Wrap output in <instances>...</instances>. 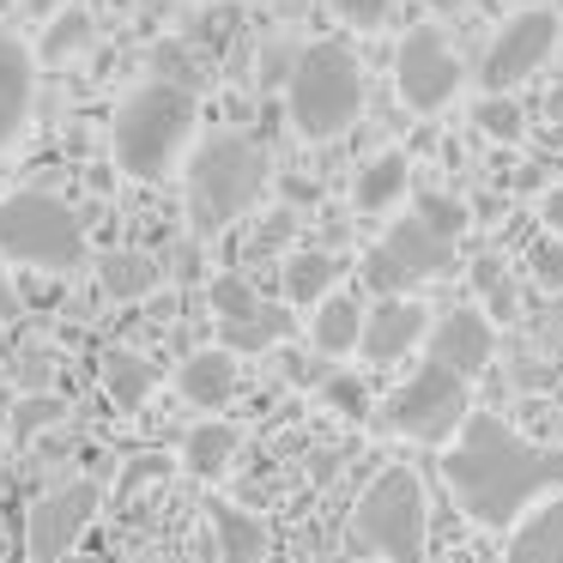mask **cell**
<instances>
[{
    "label": "cell",
    "instance_id": "1",
    "mask_svg": "<svg viewBox=\"0 0 563 563\" xmlns=\"http://www.w3.org/2000/svg\"><path fill=\"white\" fill-rule=\"evenodd\" d=\"M442 478H449L454 503L473 515L478 527H515L545 490L563 485V454L527 442L509 418L473 412L442 454Z\"/></svg>",
    "mask_w": 563,
    "mask_h": 563
},
{
    "label": "cell",
    "instance_id": "2",
    "mask_svg": "<svg viewBox=\"0 0 563 563\" xmlns=\"http://www.w3.org/2000/svg\"><path fill=\"white\" fill-rule=\"evenodd\" d=\"M273 188V158L255 134L243 128H212L207 140H195L183 164V212L195 236H219L231 231L236 219L267 200Z\"/></svg>",
    "mask_w": 563,
    "mask_h": 563
},
{
    "label": "cell",
    "instance_id": "3",
    "mask_svg": "<svg viewBox=\"0 0 563 563\" xmlns=\"http://www.w3.org/2000/svg\"><path fill=\"white\" fill-rule=\"evenodd\" d=\"M195 122H200V103L183 79H164L152 74L146 86L128 91V103L115 110L110 128V152H115V170L134 176V183H164L176 164H188L195 152Z\"/></svg>",
    "mask_w": 563,
    "mask_h": 563
},
{
    "label": "cell",
    "instance_id": "4",
    "mask_svg": "<svg viewBox=\"0 0 563 563\" xmlns=\"http://www.w3.org/2000/svg\"><path fill=\"white\" fill-rule=\"evenodd\" d=\"M285 115H291V134L321 146V140H340L345 128L364 115V67L345 43H309L297 55L291 79H285Z\"/></svg>",
    "mask_w": 563,
    "mask_h": 563
},
{
    "label": "cell",
    "instance_id": "5",
    "mask_svg": "<svg viewBox=\"0 0 563 563\" xmlns=\"http://www.w3.org/2000/svg\"><path fill=\"white\" fill-rule=\"evenodd\" d=\"M345 539H352V551H364L376 563H424L430 497L412 466H382L376 485L357 497L352 521H345Z\"/></svg>",
    "mask_w": 563,
    "mask_h": 563
},
{
    "label": "cell",
    "instance_id": "6",
    "mask_svg": "<svg viewBox=\"0 0 563 563\" xmlns=\"http://www.w3.org/2000/svg\"><path fill=\"white\" fill-rule=\"evenodd\" d=\"M86 255V219L62 195H43V188L0 195V261L37 273H79Z\"/></svg>",
    "mask_w": 563,
    "mask_h": 563
},
{
    "label": "cell",
    "instance_id": "7",
    "mask_svg": "<svg viewBox=\"0 0 563 563\" xmlns=\"http://www.w3.org/2000/svg\"><path fill=\"white\" fill-rule=\"evenodd\" d=\"M473 418V400H466V376L437 357H424V369L400 382L382 406V430L388 437H412V442H449L461 437V424Z\"/></svg>",
    "mask_w": 563,
    "mask_h": 563
},
{
    "label": "cell",
    "instance_id": "8",
    "mask_svg": "<svg viewBox=\"0 0 563 563\" xmlns=\"http://www.w3.org/2000/svg\"><path fill=\"white\" fill-rule=\"evenodd\" d=\"M454 267V236H442L424 212H406L382 231V243L364 255V285L382 297H406L424 279H442Z\"/></svg>",
    "mask_w": 563,
    "mask_h": 563
},
{
    "label": "cell",
    "instance_id": "9",
    "mask_svg": "<svg viewBox=\"0 0 563 563\" xmlns=\"http://www.w3.org/2000/svg\"><path fill=\"white\" fill-rule=\"evenodd\" d=\"M103 509L98 478H62V485L37 490L25 509V558L31 563H67V551L91 533Z\"/></svg>",
    "mask_w": 563,
    "mask_h": 563
},
{
    "label": "cell",
    "instance_id": "10",
    "mask_svg": "<svg viewBox=\"0 0 563 563\" xmlns=\"http://www.w3.org/2000/svg\"><path fill=\"white\" fill-rule=\"evenodd\" d=\"M394 86H400L412 115H437L442 103H454L461 91V55L449 49L437 25H412L394 49Z\"/></svg>",
    "mask_w": 563,
    "mask_h": 563
},
{
    "label": "cell",
    "instance_id": "11",
    "mask_svg": "<svg viewBox=\"0 0 563 563\" xmlns=\"http://www.w3.org/2000/svg\"><path fill=\"white\" fill-rule=\"evenodd\" d=\"M558 49V13L545 7H527V13L503 19V31L490 37L485 62H478V86L485 91H515L521 79H533L539 67Z\"/></svg>",
    "mask_w": 563,
    "mask_h": 563
},
{
    "label": "cell",
    "instance_id": "12",
    "mask_svg": "<svg viewBox=\"0 0 563 563\" xmlns=\"http://www.w3.org/2000/svg\"><path fill=\"white\" fill-rule=\"evenodd\" d=\"M430 309L418 303V297H382V303H369V321H364V345H357V357L376 369L400 364L406 352H418V345L430 340Z\"/></svg>",
    "mask_w": 563,
    "mask_h": 563
},
{
    "label": "cell",
    "instance_id": "13",
    "mask_svg": "<svg viewBox=\"0 0 563 563\" xmlns=\"http://www.w3.org/2000/svg\"><path fill=\"white\" fill-rule=\"evenodd\" d=\"M424 352L437 357V364L461 369V376L473 382L478 369L490 364V352H497V328H490L485 309H449V316H437V328H430Z\"/></svg>",
    "mask_w": 563,
    "mask_h": 563
},
{
    "label": "cell",
    "instance_id": "14",
    "mask_svg": "<svg viewBox=\"0 0 563 563\" xmlns=\"http://www.w3.org/2000/svg\"><path fill=\"white\" fill-rule=\"evenodd\" d=\"M31 98H37V55L0 25V152L31 122Z\"/></svg>",
    "mask_w": 563,
    "mask_h": 563
},
{
    "label": "cell",
    "instance_id": "15",
    "mask_svg": "<svg viewBox=\"0 0 563 563\" xmlns=\"http://www.w3.org/2000/svg\"><path fill=\"white\" fill-rule=\"evenodd\" d=\"M236 352L231 345H200V352H188L183 364H176V394H183L188 406H200V412H219V406L236 400Z\"/></svg>",
    "mask_w": 563,
    "mask_h": 563
},
{
    "label": "cell",
    "instance_id": "16",
    "mask_svg": "<svg viewBox=\"0 0 563 563\" xmlns=\"http://www.w3.org/2000/svg\"><path fill=\"white\" fill-rule=\"evenodd\" d=\"M364 321H369L364 297L328 291V297L316 303V316H309V340H316L321 357H352L357 345H364Z\"/></svg>",
    "mask_w": 563,
    "mask_h": 563
},
{
    "label": "cell",
    "instance_id": "17",
    "mask_svg": "<svg viewBox=\"0 0 563 563\" xmlns=\"http://www.w3.org/2000/svg\"><path fill=\"white\" fill-rule=\"evenodd\" d=\"M207 527H212V545H219V563H261L267 558V521L243 503H207Z\"/></svg>",
    "mask_w": 563,
    "mask_h": 563
},
{
    "label": "cell",
    "instance_id": "18",
    "mask_svg": "<svg viewBox=\"0 0 563 563\" xmlns=\"http://www.w3.org/2000/svg\"><path fill=\"white\" fill-rule=\"evenodd\" d=\"M503 563H563V497H545L515 521Z\"/></svg>",
    "mask_w": 563,
    "mask_h": 563
},
{
    "label": "cell",
    "instance_id": "19",
    "mask_svg": "<svg viewBox=\"0 0 563 563\" xmlns=\"http://www.w3.org/2000/svg\"><path fill=\"white\" fill-rule=\"evenodd\" d=\"M406 188H412V158H406V152H382V158H369L364 170H357L352 207L357 212H388L406 200Z\"/></svg>",
    "mask_w": 563,
    "mask_h": 563
},
{
    "label": "cell",
    "instance_id": "20",
    "mask_svg": "<svg viewBox=\"0 0 563 563\" xmlns=\"http://www.w3.org/2000/svg\"><path fill=\"white\" fill-rule=\"evenodd\" d=\"M236 449H243V430L207 412V418H200V424L183 437V466H188L195 478H219L224 466L236 461Z\"/></svg>",
    "mask_w": 563,
    "mask_h": 563
},
{
    "label": "cell",
    "instance_id": "21",
    "mask_svg": "<svg viewBox=\"0 0 563 563\" xmlns=\"http://www.w3.org/2000/svg\"><path fill=\"white\" fill-rule=\"evenodd\" d=\"M340 273H345V261L333 255V249H297V255H285V297L291 303H321V297L340 285Z\"/></svg>",
    "mask_w": 563,
    "mask_h": 563
},
{
    "label": "cell",
    "instance_id": "22",
    "mask_svg": "<svg viewBox=\"0 0 563 563\" xmlns=\"http://www.w3.org/2000/svg\"><path fill=\"white\" fill-rule=\"evenodd\" d=\"M152 388H158V369L146 364L140 352H103V394H110V406H122V412H140V406L152 400Z\"/></svg>",
    "mask_w": 563,
    "mask_h": 563
},
{
    "label": "cell",
    "instance_id": "23",
    "mask_svg": "<svg viewBox=\"0 0 563 563\" xmlns=\"http://www.w3.org/2000/svg\"><path fill=\"white\" fill-rule=\"evenodd\" d=\"M291 333H297L291 309L267 303L261 316H249V321H224V328H219V340L231 345V352H273V345H285Z\"/></svg>",
    "mask_w": 563,
    "mask_h": 563
},
{
    "label": "cell",
    "instance_id": "24",
    "mask_svg": "<svg viewBox=\"0 0 563 563\" xmlns=\"http://www.w3.org/2000/svg\"><path fill=\"white\" fill-rule=\"evenodd\" d=\"M98 279H103V291H110V297L134 303V297H146L152 285H158V261L140 255V249H115V255H103Z\"/></svg>",
    "mask_w": 563,
    "mask_h": 563
},
{
    "label": "cell",
    "instance_id": "25",
    "mask_svg": "<svg viewBox=\"0 0 563 563\" xmlns=\"http://www.w3.org/2000/svg\"><path fill=\"white\" fill-rule=\"evenodd\" d=\"M91 43V13L86 7H62V13L49 19V25H43V43H37V55L43 62H67V55H79Z\"/></svg>",
    "mask_w": 563,
    "mask_h": 563
},
{
    "label": "cell",
    "instance_id": "26",
    "mask_svg": "<svg viewBox=\"0 0 563 563\" xmlns=\"http://www.w3.org/2000/svg\"><path fill=\"white\" fill-rule=\"evenodd\" d=\"M207 303H212V316H219V328L224 321H249V316H261V291L243 279V273H212L207 279Z\"/></svg>",
    "mask_w": 563,
    "mask_h": 563
},
{
    "label": "cell",
    "instance_id": "27",
    "mask_svg": "<svg viewBox=\"0 0 563 563\" xmlns=\"http://www.w3.org/2000/svg\"><path fill=\"white\" fill-rule=\"evenodd\" d=\"M62 424H67V400H62V394H49V388L19 394V406H13V437L19 442H37L43 430H62Z\"/></svg>",
    "mask_w": 563,
    "mask_h": 563
},
{
    "label": "cell",
    "instance_id": "28",
    "mask_svg": "<svg viewBox=\"0 0 563 563\" xmlns=\"http://www.w3.org/2000/svg\"><path fill=\"white\" fill-rule=\"evenodd\" d=\"M473 122H478V134L503 140V146H515V140L527 134V115H521V98H509V91H485V98L473 103Z\"/></svg>",
    "mask_w": 563,
    "mask_h": 563
},
{
    "label": "cell",
    "instance_id": "29",
    "mask_svg": "<svg viewBox=\"0 0 563 563\" xmlns=\"http://www.w3.org/2000/svg\"><path fill=\"white\" fill-rule=\"evenodd\" d=\"M473 285H478V297H485V316H490V321H509L515 309H521V303H515V285H509V273H503L490 255L473 267Z\"/></svg>",
    "mask_w": 563,
    "mask_h": 563
},
{
    "label": "cell",
    "instance_id": "30",
    "mask_svg": "<svg viewBox=\"0 0 563 563\" xmlns=\"http://www.w3.org/2000/svg\"><path fill=\"white\" fill-rule=\"evenodd\" d=\"M328 13L352 31H376V25H388L394 0H328Z\"/></svg>",
    "mask_w": 563,
    "mask_h": 563
},
{
    "label": "cell",
    "instance_id": "31",
    "mask_svg": "<svg viewBox=\"0 0 563 563\" xmlns=\"http://www.w3.org/2000/svg\"><path fill=\"white\" fill-rule=\"evenodd\" d=\"M291 231H297V212H291V207H273L267 219L255 224V249H261V255H273V249H279Z\"/></svg>",
    "mask_w": 563,
    "mask_h": 563
},
{
    "label": "cell",
    "instance_id": "32",
    "mask_svg": "<svg viewBox=\"0 0 563 563\" xmlns=\"http://www.w3.org/2000/svg\"><path fill=\"white\" fill-rule=\"evenodd\" d=\"M533 273L545 285H563V236L558 231H551L545 243H533Z\"/></svg>",
    "mask_w": 563,
    "mask_h": 563
},
{
    "label": "cell",
    "instance_id": "33",
    "mask_svg": "<svg viewBox=\"0 0 563 563\" xmlns=\"http://www.w3.org/2000/svg\"><path fill=\"white\" fill-rule=\"evenodd\" d=\"M418 212H424V219L437 224L442 236H461V231H466V207H461V200H424Z\"/></svg>",
    "mask_w": 563,
    "mask_h": 563
},
{
    "label": "cell",
    "instance_id": "34",
    "mask_svg": "<svg viewBox=\"0 0 563 563\" xmlns=\"http://www.w3.org/2000/svg\"><path fill=\"white\" fill-rule=\"evenodd\" d=\"M539 219H545V231L563 236V188H551V195L539 200Z\"/></svg>",
    "mask_w": 563,
    "mask_h": 563
},
{
    "label": "cell",
    "instance_id": "35",
    "mask_svg": "<svg viewBox=\"0 0 563 563\" xmlns=\"http://www.w3.org/2000/svg\"><path fill=\"white\" fill-rule=\"evenodd\" d=\"M328 400H333V406H345V412H357V406H364V400H357V382H345V376H340V382H328Z\"/></svg>",
    "mask_w": 563,
    "mask_h": 563
},
{
    "label": "cell",
    "instance_id": "36",
    "mask_svg": "<svg viewBox=\"0 0 563 563\" xmlns=\"http://www.w3.org/2000/svg\"><path fill=\"white\" fill-rule=\"evenodd\" d=\"M19 316V291H13V279L0 273V321H13Z\"/></svg>",
    "mask_w": 563,
    "mask_h": 563
},
{
    "label": "cell",
    "instance_id": "37",
    "mask_svg": "<svg viewBox=\"0 0 563 563\" xmlns=\"http://www.w3.org/2000/svg\"><path fill=\"white\" fill-rule=\"evenodd\" d=\"M19 7H25V13H37V19H55L67 0H19Z\"/></svg>",
    "mask_w": 563,
    "mask_h": 563
},
{
    "label": "cell",
    "instance_id": "38",
    "mask_svg": "<svg viewBox=\"0 0 563 563\" xmlns=\"http://www.w3.org/2000/svg\"><path fill=\"white\" fill-rule=\"evenodd\" d=\"M333 563H376V558H364V551H345V558H333Z\"/></svg>",
    "mask_w": 563,
    "mask_h": 563
}]
</instances>
